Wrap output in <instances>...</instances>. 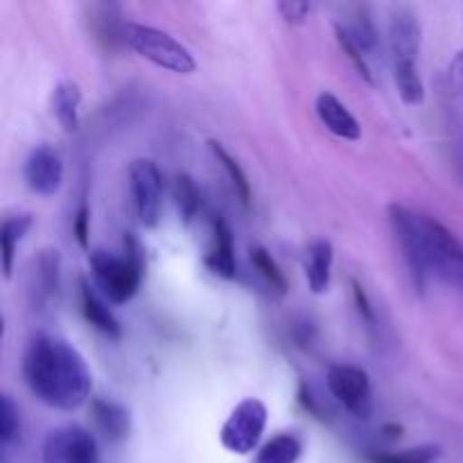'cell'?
<instances>
[{
  "label": "cell",
  "mask_w": 463,
  "mask_h": 463,
  "mask_svg": "<svg viewBox=\"0 0 463 463\" xmlns=\"http://www.w3.org/2000/svg\"><path fill=\"white\" fill-rule=\"evenodd\" d=\"M23 378L32 396L59 411H75L90 396V371L71 342L39 333L23 353Z\"/></svg>",
  "instance_id": "1"
},
{
  "label": "cell",
  "mask_w": 463,
  "mask_h": 463,
  "mask_svg": "<svg viewBox=\"0 0 463 463\" xmlns=\"http://www.w3.org/2000/svg\"><path fill=\"white\" fill-rule=\"evenodd\" d=\"M389 222L420 292L430 274L463 292V244L450 229L401 203L389 206Z\"/></svg>",
  "instance_id": "2"
},
{
  "label": "cell",
  "mask_w": 463,
  "mask_h": 463,
  "mask_svg": "<svg viewBox=\"0 0 463 463\" xmlns=\"http://www.w3.org/2000/svg\"><path fill=\"white\" fill-rule=\"evenodd\" d=\"M89 267L98 292L113 306H125L138 294L143 283L145 251L136 235L127 233L122 256L95 249L89 253Z\"/></svg>",
  "instance_id": "3"
},
{
  "label": "cell",
  "mask_w": 463,
  "mask_h": 463,
  "mask_svg": "<svg viewBox=\"0 0 463 463\" xmlns=\"http://www.w3.org/2000/svg\"><path fill=\"white\" fill-rule=\"evenodd\" d=\"M125 43L136 54H140V57L147 59L156 68H163V71L176 72V75H190L197 68L193 52L181 41H176L175 36L158 30V27L127 23Z\"/></svg>",
  "instance_id": "4"
},
{
  "label": "cell",
  "mask_w": 463,
  "mask_h": 463,
  "mask_svg": "<svg viewBox=\"0 0 463 463\" xmlns=\"http://www.w3.org/2000/svg\"><path fill=\"white\" fill-rule=\"evenodd\" d=\"M267 405L258 398H244L238 402L226 423L222 425V446L233 455H249L258 448L267 428Z\"/></svg>",
  "instance_id": "5"
},
{
  "label": "cell",
  "mask_w": 463,
  "mask_h": 463,
  "mask_svg": "<svg viewBox=\"0 0 463 463\" xmlns=\"http://www.w3.org/2000/svg\"><path fill=\"white\" fill-rule=\"evenodd\" d=\"M328 392L333 393L335 401L353 414L355 419L366 420L373 411V389H371L369 373L360 366L351 364H335L326 375Z\"/></svg>",
  "instance_id": "6"
},
{
  "label": "cell",
  "mask_w": 463,
  "mask_h": 463,
  "mask_svg": "<svg viewBox=\"0 0 463 463\" xmlns=\"http://www.w3.org/2000/svg\"><path fill=\"white\" fill-rule=\"evenodd\" d=\"M129 188L136 215L145 229H156L163 211V175L149 158H136L129 165Z\"/></svg>",
  "instance_id": "7"
},
{
  "label": "cell",
  "mask_w": 463,
  "mask_h": 463,
  "mask_svg": "<svg viewBox=\"0 0 463 463\" xmlns=\"http://www.w3.org/2000/svg\"><path fill=\"white\" fill-rule=\"evenodd\" d=\"M41 463H99L98 441L80 425H61L45 437Z\"/></svg>",
  "instance_id": "8"
},
{
  "label": "cell",
  "mask_w": 463,
  "mask_h": 463,
  "mask_svg": "<svg viewBox=\"0 0 463 463\" xmlns=\"http://www.w3.org/2000/svg\"><path fill=\"white\" fill-rule=\"evenodd\" d=\"M389 48L393 68H419L420 23L410 7H396L389 18Z\"/></svg>",
  "instance_id": "9"
},
{
  "label": "cell",
  "mask_w": 463,
  "mask_h": 463,
  "mask_svg": "<svg viewBox=\"0 0 463 463\" xmlns=\"http://www.w3.org/2000/svg\"><path fill=\"white\" fill-rule=\"evenodd\" d=\"M23 176L32 193L41 197H52L59 193L63 184V161L59 152L50 145H36L25 158Z\"/></svg>",
  "instance_id": "10"
},
{
  "label": "cell",
  "mask_w": 463,
  "mask_h": 463,
  "mask_svg": "<svg viewBox=\"0 0 463 463\" xmlns=\"http://www.w3.org/2000/svg\"><path fill=\"white\" fill-rule=\"evenodd\" d=\"M80 303H81V315H84L86 324L90 328L98 330L99 335L109 339H120L122 328L120 321L116 319V315L109 307V301L98 292L93 283H90L86 276L80 279Z\"/></svg>",
  "instance_id": "11"
},
{
  "label": "cell",
  "mask_w": 463,
  "mask_h": 463,
  "mask_svg": "<svg viewBox=\"0 0 463 463\" xmlns=\"http://www.w3.org/2000/svg\"><path fill=\"white\" fill-rule=\"evenodd\" d=\"M315 109L321 125H324L333 136H337V138L342 140L362 138L360 122H357V118L348 111V107L337 98V95L324 90V93H319V98H317Z\"/></svg>",
  "instance_id": "12"
},
{
  "label": "cell",
  "mask_w": 463,
  "mask_h": 463,
  "mask_svg": "<svg viewBox=\"0 0 463 463\" xmlns=\"http://www.w3.org/2000/svg\"><path fill=\"white\" fill-rule=\"evenodd\" d=\"M203 262H206V267L217 276V279L233 280L235 276H238L233 233H231L229 224H226L222 217H215V220H213L211 247H208Z\"/></svg>",
  "instance_id": "13"
},
{
  "label": "cell",
  "mask_w": 463,
  "mask_h": 463,
  "mask_svg": "<svg viewBox=\"0 0 463 463\" xmlns=\"http://www.w3.org/2000/svg\"><path fill=\"white\" fill-rule=\"evenodd\" d=\"M59 269H61V256L57 249H43L32 271L30 294L34 306H50L59 297Z\"/></svg>",
  "instance_id": "14"
},
{
  "label": "cell",
  "mask_w": 463,
  "mask_h": 463,
  "mask_svg": "<svg viewBox=\"0 0 463 463\" xmlns=\"http://www.w3.org/2000/svg\"><path fill=\"white\" fill-rule=\"evenodd\" d=\"M90 414L98 432L107 439L109 443H120L129 437L131 432V416L127 407L120 402L107 401V398H93L90 402Z\"/></svg>",
  "instance_id": "15"
},
{
  "label": "cell",
  "mask_w": 463,
  "mask_h": 463,
  "mask_svg": "<svg viewBox=\"0 0 463 463\" xmlns=\"http://www.w3.org/2000/svg\"><path fill=\"white\" fill-rule=\"evenodd\" d=\"M81 89L75 80H61L54 84L50 93V111L66 134H72L80 127Z\"/></svg>",
  "instance_id": "16"
},
{
  "label": "cell",
  "mask_w": 463,
  "mask_h": 463,
  "mask_svg": "<svg viewBox=\"0 0 463 463\" xmlns=\"http://www.w3.org/2000/svg\"><path fill=\"white\" fill-rule=\"evenodd\" d=\"M333 260L335 251L333 244L328 240H315L310 247L306 249V260H303V269H306L307 288L312 294H326L330 288V276H333Z\"/></svg>",
  "instance_id": "17"
},
{
  "label": "cell",
  "mask_w": 463,
  "mask_h": 463,
  "mask_svg": "<svg viewBox=\"0 0 463 463\" xmlns=\"http://www.w3.org/2000/svg\"><path fill=\"white\" fill-rule=\"evenodd\" d=\"M30 229H32V215H27V213H16V215H7L3 220V226H0V251H3L5 280L12 279L16 244L25 238V233Z\"/></svg>",
  "instance_id": "18"
},
{
  "label": "cell",
  "mask_w": 463,
  "mask_h": 463,
  "mask_svg": "<svg viewBox=\"0 0 463 463\" xmlns=\"http://www.w3.org/2000/svg\"><path fill=\"white\" fill-rule=\"evenodd\" d=\"M303 455V443L297 434H279L258 450L253 463H297Z\"/></svg>",
  "instance_id": "19"
},
{
  "label": "cell",
  "mask_w": 463,
  "mask_h": 463,
  "mask_svg": "<svg viewBox=\"0 0 463 463\" xmlns=\"http://www.w3.org/2000/svg\"><path fill=\"white\" fill-rule=\"evenodd\" d=\"M351 23H342L344 30L348 32V36L353 39V43L364 52V57L369 59L378 52V32H375L373 21H371V14L366 7H357L353 14Z\"/></svg>",
  "instance_id": "20"
},
{
  "label": "cell",
  "mask_w": 463,
  "mask_h": 463,
  "mask_svg": "<svg viewBox=\"0 0 463 463\" xmlns=\"http://www.w3.org/2000/svg\"><path fill=\"white\" fill-rule=\"evenodd\" d=\"M249 258H251L253 269H256L258 276L265 280L267 288H269L276 297L283 298L285 294H288V280H285V274L280 271L279 262L271 258V253L267 251L265 247H251Z\"/></svg>",
  "instance_id": "21"
},
{
  "label": "cell",
  "mask_w": 463,
  "mask_h": 463,
  "mask_svg": "<svg viewBox=\"0 0 463 463\" xmlns=\"http://www.w3.org/2000/svg\"><path fill=\"white\" fill-rule=\"evenodd\" d=\"M172 199H175V206L179 211L181 220L185 224L197 217L199 206H202V197H199V190L194 185V181L188 175H176L172 181Z\"/></svg>",
  "instance_id": "22"
},
{
  "label": "cell",
  "mask_w": 463,
  "mask_h": 463,
  "mask_svg": "<svg viewBox=\"0 0 463 463\" xmlns=\"http://www.w3.org/2000/svg\"><path fill=\"white\" fill-rule=\"evenodd\" d=\"M208 145H211L213 156L217 158V163H220V165L226 170V175H229L231 185H233V190H235V194L240 197V202H242L244 206H249V202H251V184H249L247 175H244V170L240 167V163L235 161V158L226 152L224 145L217 143V140H211Z\"/></svg>",
  "instance_id": "23"
},
{
  "label": "cell",
  "mask_w": 463,
  "mask_h": 463,
  "mask_svg": "<svg viewBox=\"0 0 463 463\" xmlns=\"http://www.w3.org/2000/svg\"><path fill=\"white\" fill-rule=\"evenodd\" d=\"M439 457H441V448L428 443V446L407 448V450H401V452H371V455H366V461L369 463H437Z\"/></svg>",
  "instance_id": "24"
},
{
  "label": "cell",
  "mask_w": 463,
  "mask_h": 463,
  "mask_svg": "<svg viewBox=\"0 0 463 463\" xmlns=\"http://www.w3.org/2000/svg\"><path fill=\"white\" fill-rule=\"evenodd\" d=\"M398 95L410 107H420L425 102V86L419 75V68H393Z\"/></svg>",
  "instance_id": "25"
},
{
  "label": "cell",
  "mask_w": 463,
  "mask_h": 463,
  "mask_svg": "<svg viewBox=\"0 0 463 463\" xmlns=\"http://www.w3.org/2000/svg\"><path fill=\"white\" fill-rule=\"evenodd\" d=\"M18 439H21V410L12 401V396L5 393L0 398V443L3 448H9Z\"/></svg>",
  "instance_id": "26"
},
{
  "label": "cell",
  "mask_w": 463,
  "mask_h": 463,
  "mask_svg": "<svg viewBox=\"0 0 463 463\" xmlns=\"http://www.w3.org/2000/svg\"><path fill=\"white\" fill-rule=\"evenodd\" d=\"M335 36H337L339 48H342L344 54H346V57L351 59V63H353V66H355V71L360 72L362 80H364L366 84L373 86V84H375L373 66H371L369 59L364 57V52H362V50L357 48L355 43H353V39H351V36H348V32L344 30L342 23H337V25H335Z\"/></svg>",
  "instance_id": "27"
},
{
  "label": "cell",
  "mask_w": 463,
  "mask_h": 463,
  "mask_svg": "<svg viewBox=\"0 0 463 463\" xmlns=\"http://www.w3.org/2000/svg\"><path fill=\"white\" fill-rule=\"evenodd\" d=\"M276 12L289 25H303L310 16L312 3H306V0H280V3H276Z\"/></svg>",
  "instance_id": "28"
},
{
  "label": "cell",
  "mask_w": 463,
  "mask_h": 463,
  "mask_svg": "<svg viewBox=\"0 0 463 463\" xmlns=\"http://www.w3.org/2000/svg\"><path fill=\"white\" fill-rule=\"evenodd\" d=\"M89 224H90V208L89 203L81 202L72 220V233H75L77 242L81 249H89Z\"/></svg>",
  "instance_id": "29"
},
{
  "label": "cell",
  "mask_w": 463,
  "mask_h": 463,
  "mask_svg": "<svg viewBox=\"0 0 463 463\" xmlns=\"http://www.w3.org/2000/svg\"><path fill=\"white\" fill-rule=\"evenodd\" d=\"M353 298H355V306H357V312L362 315V319L369 321L371 326L375 324V312H373V306H371L369 297H366L364 288H362L360 280L353 279Z\"/></svg>",
  "instance_id": "30"
},
{
  "label": "cell",
  "mask_w": 463,
  "mask_h": 463,
  "mask_svg": "<svg viewBox=\"0 0 463 463\" xmlns=\"http://www.w3.org/2000/svg\"><path fill=\"white\" fill-rule=\"evenodd\" d=\"M450 80L457 90H463V52H457V57L450 63Z\"/></svg>",
  "instance_id": "31"
},
{
  "label": "cell",
  "mask_w": 463,
  "mask_h": 463,
  "mask_svg": "<svg viewBox=\"0 0 463 463\" xmlns=\"http://www.w3.org/2000/svg\"><path fill=\"white\" fill-rule=\"evenodd\" d=\"M383 432L389 434V439H398L402 434V428L401 425H384Z\"/></svg>",
  "instance_id": "32"
}]
</instances>
